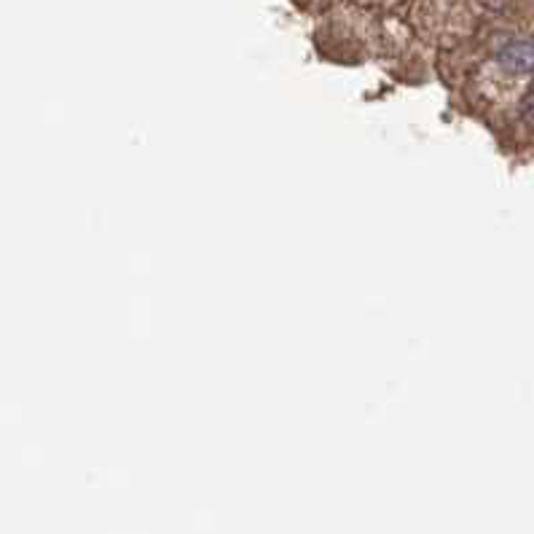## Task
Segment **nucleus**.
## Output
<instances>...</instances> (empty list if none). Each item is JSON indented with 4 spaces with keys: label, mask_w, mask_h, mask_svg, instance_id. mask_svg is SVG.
Masks as SVG:
<instances>
[{
    "label": "nucleus",
    "mask_w": 534,
    "mask_h": 534,
    "mask_svg": "<svg viewBox=\"0 0 534 534\" xmlns=\"http://www.w3.org/2000/svg\"><path fill=\"white\" fill-rule=\"evenodd\" d=\"M496 64L513 75L534 72V43L531 40H513L496 51Z\"/></svg>",
    "instance_id": "1"
},
{
    "label": "nucleus",
    "mask_w": 534,
    "mask_h": 534,
    "mask_svg": "<svg viewBox=\"0 0 534 534\" xmlns=\"http://www.w3.org/2000/svg\"><path fill=\"white\" fill-rule=\"evenodd\" d=\"M521 118L526 121V126H531V129H534V91L521 102Z\"/></svg>",
    "instance_id": "2"
}]
</instances>
